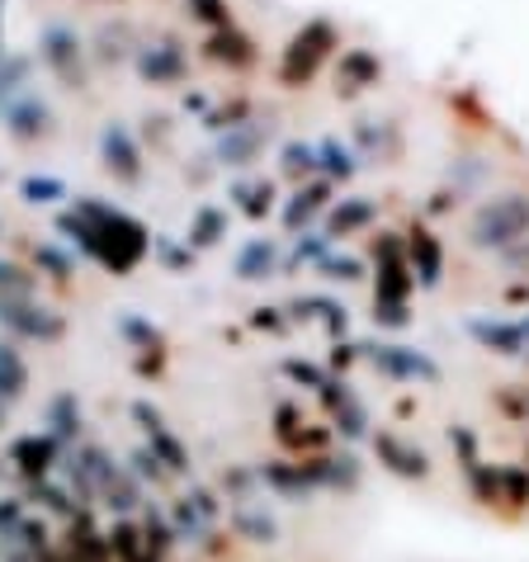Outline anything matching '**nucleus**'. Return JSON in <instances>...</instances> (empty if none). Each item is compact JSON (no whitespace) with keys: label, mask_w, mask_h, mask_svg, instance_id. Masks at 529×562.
<instances>
[{"label":"nucleus","mask_w":529,"mask_h":562,"mask_svg":"<svg viewBox=\"0 0 529 562\" xmlns=\"http://www.w3.org/2000/svg\"><path fill=\"white\" fill-rule=\"evenodd\" d=\"M260 487H270L274 496H284V502H307V496H313V482H307L303 463H264Z\"/></svg>","instance_id":"412c9836"},{"label":"nucleus","mask_w":529,"mask_h":562,"mask_svg":"<svg viewBox=\"0 0 529 562\" xmlns=\"http://www.w3.org/2000/svg\"><path fill=\"white\" fill-rule=\"evenodd\" d=\"M279 166H284V176L289 180H307V176H317V147L313 143H289L284 147V161H279Z\"/></svg>","instance_id":"f704fd0d"},{"label":"nucleus","mask_w":529,"mask_h":562,"mask_svg":"<svg viewBox=\"0 0 529 562\" xmlns=\"http://www.w3.org/2000/svg\"><path fill=\"white\" fill-rule=\"evenodd\" d=\"M317 397H322V407L331 412L336 430L346 435V440H364V435H369V412H364V402L354 397V387H350V383H336V379H331Z\"/></svg>","instance_id":"ddd939ff"},{"label":"nucleus","mask_w":529,"mask_h":562,"mask_svg":"<svg viewBox=\"0 0 529 562\" xmlns=\"http://www.w3.org/2000/svg\"><path fill=\"white\" fill-rule=\"evenodd\" d=\"M29 393V364L24 355L10 346V340H0V407H14Z\"/></svg>","instance_id":"b1692460"},{"label":"nucleus","mask_w":529,"mask_h":562,"mask_svg":"<svg viewBox=\"0 0 529 562\" xmlns=\"http://www.w3.org/2000/svg\"><path fill=\"white\" fill-rule=\"evenodd\" d=\"M317 170H322V180H340L346 184L354 170H360V161H354V151L346 143H336V137H326V143H317Z\"/></svg>","instance_id":"c85d7f7f"},{"label":"nucleus","mask_w":529,"mask_h":562,"mask_svg":"<svg viewBox=\"0 0 529 562\" xmlns=\"http://www.w3.org/2000/svg\"><path fill=\"white\" fill-rule=\"evenodd\" d=\"M354 147L364 151V161H393V156L402 151V133L393 128V123H379V119H360L354 123Z\"/></svg>","instance_id":"6ab92c4d"},{"label":"nucleus","mask_w":529,"mask_h":562,"mask_svg":"<svg viewBox=\"0 0 529 562\" xmlns=\"http://www.w3.org/2000/svg\"><path fill=\"white\" fill-rule=\"evenodd\" d=\"M373 454H379V463L387 468V473H397V477H412V482L430 477V454H426V449H416V445H407L393 430L373 435Z\"/></svg>","instance_id":"f8f14e48"},{"label":"nucleus","mask_w":529,"mask_h":562,"mask_svg":"<svg viewBox=\"0 0 529 562\" xmlns=\"http://www.w3.org/2000/svg\"><path fill=\"white\" fill-rule=\"evenodd\" d=\"M0 53H5V48H0Z\"/></svg>","instance_id":"4d7b16f0"},{"label":"nucleus","mask_w":529,"mask_h":562,"mask_svg":"<svg viewBox=\"0 0 529 562\" xmlns=\"http://www.w3.org/2000/svg\"><path fill=\"white\" fill-rule=\"evenodd\" d=\"M407 265H412V279H416V284H426V289L440 284V274H444V251H440V241H435L426 227H412V232H407Z\"/></svg>","instance_id":"dca6fc26"},{"label":"nucleus","mask_w":529,"mask_h":562,"mask_svg":"<svg viewBox=\"0 0 529 562\" xmlns=\"http://www.w3.org/2000/svg\"><path fill=\"white\" fill-rule=\"evenodd\" d=\"M520 326H525V336H529V317H520Z\"/></svg>","instance_id":"6e6d98bb"},{"label":"nucleus","mask_w":529,"mask_h":562,"mask_svg":"<svg viewBox=\"0 0 529 562\" xmlns=\"http://www.w3.org/2000/svg\"><path fill=\"white\" fill-rule=\"evenodd\" d=\"M204 57L209 61H223V67H256V43L237 34V29H217V34H209L204 43Z\"/></svg>","instance_id":"aec40b11"},{"label":"nucleus","mask_w":529,"mask_h":562,"mask_svg":"<svg viewBox=\"0 0 529 562\" xmlns=\"http://www.w3.org/2000/svg\"><path fill=\"white\" fill-rule=\"evenodd\" d=\"M10 463L20 468L29 482L53 477V468L61 463V445L53 440V435H20V440L10 445Z\"/></svg>","instance_id":"4468645a"},{"label":"nucleus","mask_w":529,"mask_h":562,"mask_svg":"<svg viewBox=\"0 0 529 562\" xmlns=\"http://www.w3.org/2000/svg\"><path fill=\"white\" fill-rule=\"evenodd\" d=\"M525 468H529V440H525Z\"/></svg>","instance_id":"5fc2aeb1"},{"label":"nucleus","mask_w":529,"mask_h":562,"mask_svg":"<svg viewBox=\"0 0 529 562\" xmlns=\"http://www.w3.org/2000/svg\"><path fill=\"white\" fill-rule=\"evenodd\" d=\"M326 194H331V180H307V184H299V190H293V199H289V209H284V227H289V232L307 227V223H313V217L326 209Z\"/></svg>","instance_id":"4be33fe9"},{"label":"nucleus","mask_w":529,"mask_h":562,"mask_svg":"<svg viewBox=\"0 0 529 562\" xmlns=\"http://www.w3.org/2000/svg\"><path fill=\"white\" fill-rule=\"evenodd\" d=\"M133 420L143 426L147 449L161 459L166 473H190V449H184V445L176 440V435L166 430V420H161V412H157V407H147V402H133Z\"/></svg>","instance_id":"9d476101"},{"label":"nucleus","mask_w":529,"mask_h":562,"mask_svg":"<svg viewBox=\"0 0 529 562\" xmlns=\"http://www.w3.org/2000/svg\"><path fill=\"white\" fill-rule=\"evenodd\" d=\"M123 57H128V29H100V61H123Z\"/></svg>","instance_id":"a18cd8bd"},{"label":"nucleus","mask_w":529,"mask_h":562,"mask_svg":"<svg viewBox=\"0 0 529 562\" xmlns=\"http://www.w3.org/2000/svg\"><path fill=\"white\" fill-rule=\"evenodd\" d=\"M204 123H209L213 133H232V128H241V123H251V104H246V100H232V104H223V109H213Z\"/></svg>","instance_id":"4c0bfd02"},{"label":"nucleus","mask_w":529,"mask_h":562,"mask_svg":"<svg viewBox=\"0 0 529 562\" xmlns=\"http://www.w3.org/2000/svg\"><path fill=\"white\" fill-rule=\"evenodd\" d=\"M137 76L143 81H151V86H176L180 76H184V48L176 38H157V43H137Z\"/></svg>","instance_id":"9b49d317"},{"label":"nucleus","mask_w":529,"mask_h":562,"mask_svg":"<svg viewBox=\"0 0 529 562\" xmlns=\"http://www.w3.org/2000/svg\"><path fill=\"white\" fill-rule=\"evenodd\" d=\"M373 322H379V326H407L412 312L402 303H373Z\"/></svg>","instance_id":"8fccbe9b"},{"label":"nucleus","mask_w":529,"mask_h":562,"mask_svg":"<svg viewBox=\"0 0 529 562\" xmlns=\"http://www.w3.org/2000/svg\"><path fill=\"white\" fill-rule=\"evenodd\" d=\"M0 123H5V133L14 143H43V137H53V109L48 100H38L34 90H24V95H14L0 104Z\"/></svg>","instance_id":"6e6552de"},{"label":"nucleus","mask_w":529,"mask_h":562,"mask_svg":"<svg viewBox=\"0 0 529 562\" xmlns=\"http://www.w3.org/2000/svg\"><path fill=\"white\" fill-rule=\"evenodd\" d=\"M369 355V364L393 383H440V364L426 355V350H412V346H360Z\"/></svg>","instance_id":"0eeeda50"},{"label":"nucleus","mask_w":529,"mask_h":562,"mask_svg":"<svg viewBox=\"0 0 529 562\" xmlns=\"http://www.w3.org/2000/svg\"><path fill=\"white\" fill-rule=\"evenodd\" d=\"M38 57H43V67H48L67 90H86V86H90V71H86V43L76 38V29H67V24H48V29L38 34Z\"/></svg>","instance_id":"423d86ee"},{"label":"nucleus","mask_w":529,"mask_h":562,"mask_svg":"<svg viewBox=\"0 0 529 562\" xmlns=\"http://www.w3.org/2000/svg\"><path fill=\"white\" fill-rule=\"evenodd\" d=\"M502 502L510 506H525L529 502V468H502Z\"/></svg>","instance_id":"a19ab883"},{"label":"nucleus","mask_w":529,"mask_h":562,"mask_svg":"<svg viewBox=\"0 0 529 562\" xmlns=\"http://www.w3.org/2000/svg\"><path fill=\"white\" fill-rule=\"evenodd\" d=\"M260 331H279V326H284V317H279V307H256V317H251Z\"/></svg>","instance_id":"3c124183"},{"label":"nucleus","mask_w":529,"mask_h":562,"mask_svg":"<svg viewBox=\"0 0 529 562\" xmlns=\"http://www.w3.org/2000/svg\"><path fill=\"white\" fill-rule=\"evenodd\" d=\"M284 373H289L293 383H307V387H313V393H322V387L331 383V379H326V373H322L317 364H307V359H284Z\"/></svg>","instance_id":"49530a36"},{"label":"nucleus","mask_w":529,"mask_h":562,"mask_svg":"<svg viewBox=\"0 0 529 562\" xmlns=\"http://www.w3.org/2000/svg\"><path fill=\"white\" fill-rule=\"evenodd\" d=\"M317 270H322L326 279H340V284H354V279H364V265L354 260V256H326Z\"/></svg>","instance_id":"37998d69"},{"label":"nucleus","mask_w":529,"mask_h":562,"mask_svg":"<svg viewBox=\"0 0 529 562\" xmlns=\"http://www.w3.org/2000/svg\"><path fill=\"white\" fill-rule=\"evenodd\" d=\"M529 237V194L510 190V194H492L482 199L469 217V241L477 251H506Z\"/></svg>","instance_id":"f03ea898"},{"label":"nucleus","mask_w":529,"mask_h":562,"mask_svg":"<svg viewBox=\"0 0 529 562\" xmlns=\"http://www.w3.org/2000/svg\"><path fill=\"white\" fill-rule=\"evenodd\" d=\"M0 326L14 340H38V346H57L67 336V317L38 299H0Z\"/></svg>","instance_id":"39448f33"},{"label":"nucleus","mask_w":529,"mask_h":562,"mask_svg":"<svg viewBox=\"0 0 529 562\" xmlns=\"http://www.w3.org/2000/svg\"><path fill=\"white\" fill-rule=\"evenodd\" d=\"M57 227L67 232L90 260H100L104 270H114V274H133L151 251V237L137 217H128L123 209H109L90 194L76 199V204L57 217Z\"/></svg>","instance_id":"f257e3e1"},{"label":"nucleus","mask_w":529,"mask_h":562,"mask_svg":"<svg viewBox=\"0 0 529 562\" xmlns=\"http://www.w3.org/2000/svg\"><path fill=\"white\" fill-rule=\"evenodd\" d=\"M227 237V213L223 209H199L190 223V246H217Z\"/></svg>","instance_id":"2f4dec72"},{"label":"nucleus","mask_w":529,"mask_h":562,"mask_svg":"<svg viewBox=\"0 0 529 562\" xmlns=\"http://www.w3.org/2000/svg\"><path fill=\"white\" fill-rule=\"evenodd\" d=\"M270 133H274V123H264V119H251V123H241V128H232L217 137V161L223 166H251L260 147L270 143Z\"/></svg>","instance_id":"2eb2a0df"},{"label":"nucleus","mask_w":529,"mask_h":562,"mask_svg":"<svg viewBox=\"0 0 529 562\" xmlns=\"http://www.w3.org/2000/svg\"><path fill=\"white\" fill-rule=\"evenodd\" d=\"M293 317L299 322L317 317V322H326V331L331 336H346V307L331 303V299H293Z\"/></svg>","instance_id":"c756f323"},{"label":"nucleus","mask_w":529,"mask_h":562,"mask_svg":"<svg viewBox=\"0 0 529 562\" xmlns=\"http://www.w3.org/2000/svg\"><path fill=\"white\" fill-rule=\"evenodd\" d=\"M379 76H383V61L379 57H373L369 48H350V53H340L336 90H340V95H360V90L379 86Z\"/></svg>","instance_id":"a211bd4d"},{"label":"nucleus","mask_w":529,"mask_h":562,"mask_svg":"<svg viewBox=\"0 0 529 562\" xmlns=\"http://www.w3.org/2000/svg\"><path fill=\"white\" fill-rule=\"evenodd\" d=\"M303 426H307V420L299 416V407H279L274 412V435L289 449H322L326 445V430H303Z\"/></svg>","instance_id":"cd10ccee"},{"label":"nucleus","mask_w":529,"mask_h":562,"mask_svg":"<svg viewBox=\"0 0 529 562\" xmlns=\"http://www.w3.org/2000/svg\"><path fill=\"white\" fill-rule=\"evenodd\" d=\"M326 251H331V237L326 232H303L299 246H293V265H303V260H326Z\"/></svg>","instance_id":"c03bdc74"},{"label":"nucleus","mask_w":529,"mask_h":562,"mask_svg":"<svg viewBox=\"0 0 529 562\" xmlns=\"http://www.w3.org/2000/svg\"><path fill=\"white\" fill-rule=\"evenodd\" d=\"M184 10H190L194 20L213 24V34H217V29H232V5H227V0H184Z\"/></svg>","instance_id":"58836bf2"},{"label":"nucleus","mask_w":529,"mask_h":562,"mask_svg":"<svg viewBox=\"0 0 529 562\" xmlns=\"http://www.w3.org/2000/svg\"><path fill=\"white\" fill-rule=\"evenodd\" d=\"M48 435L57 445H76V435H81V402H76V393H57L48 402Z\"/></svg>","instance_id":"a878e982"},{"label":"nucleus","mask_w":529,"mask_h":562,"mask_svg":"<svg viewBox=\"0 0 529 562\" xmlns=\"http://www.w3.org/2000/svg\"><path fill=\"white\" fill-rule=\"evenodd\" d=\"M274 265H279V246H274L270 237H256V241L241 246V256H237V279L256 284V279H270V274H274Z\"/></svg>","instance_id":"393cba45"},{"label":"nucleus","mask_w":529,"mask_h":562,"mask_svg":"<svg viewBox=\"0 0 529 562\" xmlns=\"http://www.w3.org/2000/svg\"><path fill=\"white\" fill-rule=\"evenodd\" d=\"M373 213H379V204L364 194H354V199H340V204L331 209V217H326V237L340 241V237H350V232H360L373 223Z\"/></svg>","instance_id":"5701e85b"},{"label":"nucleus","mask_w":529,"mask_h":562,"mask_svg":"<svg viewBox=\"0 0 529 562\" xmlns=\"http://www.w3.org/2000/svg\"><path fill=\"white\" fill-rule=\"evenodd\" d=\"M143 539H147V549H151V558H166L170 549H176V529H170V520L161 510H147L143 515Z\"/></svg>","instance_id":"72a5a7b5"},{"label":"nucleus","mask_w":529,"mask_h":562,"mask_svg":"<svg viewBox=\"0 0 529 562\" xmlns=\"http://www.w3.org/2000/svg\"><path fill=\"white\" fill-rule=\"evenodd\" d=\"M502 407H506L510 416H520V420H529V393H525L520 402H510V397H502Z\"/></svg>","instance_id":"603ef678"},{"label":"nucleus","mask_w":529,"mask_h":562,"mask_svg":"<svg viewBox=\"0 0 529 562\" xmlns=\"http://www.w3.org/2000/svg\"><path fill=\"white\" fill-rule=\"evenodd\" d=\"M232 199L241 204L246 217H264L274 204V184L270 180H246V184H232Z\"/></svg>","instance_id":"7c9ffc66"},{"label":"nucleus","mask_w":529,"mask_h":562,"mask_svg":"<svg viewBox=\"0 0 529 562\" xmlns=\"http://www.w3.org/2000/svg\"><path fill=\"white\" fill-rule=\"evenodd\" d=\"M100 161H104L109 176L123 180V184L143 180V147H137V137L123 128L119 119H109L100 128Z\"/></svg>","instance_id":"1a4fd4ad"},{"label":"nucleus","mask_w":529,"mask_h":562,"mask_svg":"<svg viewBox=\"0 0 529 562\" xmlns=\"http://www.w3.org/2000/svg\"><path fill=\"white\" fill-rule=\"evenodd\" d=\"M20 194L29 199V204H53V199L67 194V184L53 180V176H29V180L20 184Z\"/></svg>","instance_id":"ea45409f"},{"label":"nucleus","mask_w":529,"mask_h":562,"mask_svg":"<svg viewBox=\"0 0 529 562\" xmlns=\"http://www.w3.org/2000/svg\"><path fill=\"white\" fill-rule=\"evenodd\" d=\"M331 48H336V29L331 24H326V20L303 24L299 34L289 38V48H284V61H279V81H284L289 90L307 86L317 76L322 61L331 57Z\"/></svg>","instance_id":"20e7f679"},{"label":"nucleus","mask_w":529,"mask_h":562,"mask_svg":"<svg viewBox=\"0 0 529 562\" xmlns=\"http://www.w3.org/2000/svg\"><path fill=\"white\" fill-rule=\"evenodd\" d=\"M34 260H38L53 279H71V260L61 256V251H53V246H34Z\"/></svg>","instance_id":"09e8293b"},{"label":"nucleus","mask_w":529,"mask_h":562,"mask_svg":"<svg viewBox=\"0 0 529 562\" xmlns=\"http://www.w3.org/2000/svg\"><path fill=\"white\" fill-rule=\"evenodd\" d=\"M24 520H29V510H24V502H14V496H5L0 502V549H10L14 539H20V529H24Z\"/></svg>","instance_id":"e433bc0d"},{"label":"nucleus","mask_w":529,"mask_h":562,"mask_svg":"<svg viewBox=\"0 0 529 562\" xmlns=\"http://www.w3.org/2000/svg\"><path fill=\"white\" fill-rule=\"evenodd\" d=\"M223 492H227V515H232V529L246 539V543H274L279 539V525L274 515L264 510L260 502V473H251V468H232V473H223Z\"/></svg>","instance_id":"7ed1b4c3"},{"label":"nucleus","mask_w":529,"mask_h":562,"mask_svg":"<svg viewBox=\"0 0 529 562\" xmlns=\"http://www.w3.org/2000/svg\"><path fill=\"white\" fill-rule=\"evenodd\" d=\"M24 81H29V61L0 53V104L14 100V95H24V90H29Z\"/></svg>","instance_id":"c9c22d12"},{"label":"nucleus","mask_w":529,"mask_h":562,"mask_svg":"<svg viewBox=\"0 0 529 562\" xmlns=\"http://www.w3.org/2000/svg\"><path fill=\"white\" fill-rule=\"evenodd\" d=\"M109 553H114V562H157L147 549V539H143V525H133V520H119L114 529H109Z\"/></svg>","instance_id":"bb28decb"},{"label":"nucleus","mask_w":529,"mask_h":562,"mask_svg":"<svg viewBox=\"0 0 529 562\" xmlns=\"http://www.w3.org/2000/svg\"><path fill=\"white\" fill-rule=\"evenodd\" d=\"M128 473H133L137 482H151V487H157V482H166V477H170L166 468H161V459L151 454L147 445H143V449H133V468H128Z\"/></svg>","instance_id":"79ce46f5"},{"label":"nucleus","mask_w":529,"mask_h":562,"mask_svg":"<svg viewBox=\"0 0 529 562\" xmlns=\"http://www.w3.org/2000/svg\"><path fill=\"white\" fill-rule=\"evenodd\" d=\"M469 331H473L492 355H506V359H525V355H529V336H525L520 322H487V317H473Z\"/></svg>","instance_id":"f3484780"},{"label":"nucleus","mask_w":529,"mask_h":562,"mask_svg":"<svg viewBox=\"0 0 529 562\" xmlns=\"http://www.w3.org/2000/svg\"><path fill=\"white\" fill-rule=\"evenodd\" d=\"M123 336L137 340V350H157V355H161V331H157V326L128 317V322H123Z\"/></svg>","instance_id":"de8ad7c7"},{"label":"nucleus","mask_w":529,"mask_h":562,"mask_svg":"<svg viewBox=\"0 0 529 562\" xmlns=\"http://www.w3.org/2000/svg\"><path fill=\"white\" fill-rule=\"evenodd\" d=\"M38 274H29L20 260H0V299H34Z\"/></svg>","instance_id":"473e14b6"},{"label":"nucleus","mask_w":529,"mask_h":562,"mask_svg":"<svg viewBox=\"0 0 529 562\" xmlns=\"http://www.w3.org/2000/svg\"><path fill=\"white\" fill-rule=\"evenodd\" d=\"M0 241H5V217H0Z\"/></svg>","instance_id":"864d4df0"}]
</instances>
